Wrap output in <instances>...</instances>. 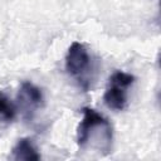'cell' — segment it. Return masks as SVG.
Here are the masks:
<instances>
[{
	"mask_svg": "<svg viewBox=\"0 0 161 161\" xmlns=\"http://www.w3.org/2000/svg\"><path fill=\"white\" fill-rule=\"evenodd\" d=\"M83 118L77 130V143L82 150H96L101 155L111 152L113 131L107 118L96 109L84 107Z\"/></svg>",
	"mask_w": 161,
	"mask_h": 161,
	"instance_id": "1",
	"label": "cell"
},
{
	"mask_svg": "<svg viewBox=\"0 0 161 161\" xmlns=\"http://www.w3.org/2000/svg\"><path fill=\"white\" fill-rule=\"evenodd\" d=\"M65 70L82 89L91 88L94 79V65L86 45L79 42L70 44L65 55Z\"/></svg>",
	"mask_w": 161,
	"mask_h": 161,
	"instance_id": "2",
	"label": "cell"
},
{
	"mask_svg": "<svg viewBox=\"0 0 161 161\" xmlns=\"http://www.w3.org/2000/svg\"><path fill=\"white\" fill-rule=\"evenodd\" d=\"M135 75L116 70L108 80V86L103 94L104 104L113 111H123L128 103V88L133 84Z\"/></svg>",
	"mask_w": 161,
	"mask_h": 161,
	"instance_id": "3",
	"label": "cell"
},
{
	"mask_svg": "<svg viewBox=\"0 0 161 161\" xmlns=\"http://www.w3.org/2000/svg\"><path fill=\"white\" fill-rule=\"evenodd\" d=\"M19 107L26 119H31L36 111L44 104V96L39 87L31 82H23L18 93Z\"/></svg>",
	"mask_w": 161,
	"mask_h": 161,
	"instance_id": "4",
	"label": "cell"
},
{
	"mask_svg": "<svg viewBox=\"0 0 161 161\" xmlns=\"http://www.w3.org/2000/svg\"><path fill=\"white\" fill-rule=\"evenodd\" d=\"M11 158L16 161H20V160L36 161L40 158V155L30 138H20L11 151Z\"/></svg>",
	"mask_w": 161,
	"mask_h": 161,
	"instance_id": "5",
	"label": "cell"
},
{
	"mask_svg": "<svg viewBox=\"0 0 161 161\" xmlns=\"http://www.w3.org/2000/svg\"><path fill=\"white\" fill-rule=\"evenodd\" d=\"M16 116V108L14 103L0 92V119L4 122H11Z\"/></svg>",
	"mask_w": 161,
	"mask_h": 161,
	"instance_id": "6",
	"label": "cell"
}]
</instances>
